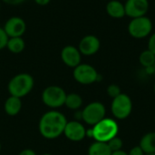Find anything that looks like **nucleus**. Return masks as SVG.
Masks as SVG:
<instances>
[{"label":"nucleus","mask_w":155,"mask_h":155,"mask_svg":"<svg viewBox=\"0 0 155 155\" xmlns=\"http://www.w3.org/2000/svg\"><path fill=\"white\" fill-rule=\"evenodd\" d=\"M35 85V80L29 73H18L14 76L7 84V90L10 96L24 98L28 95Z\"/></svg>","instance_id":"obj_2"},{"label":"nucleus","mask_w":155,"mask_h":155,"mask_svg":"<svg viewBox=\"0 0 155 155\" xmlns=\"http://www.w3.org/2000/svg\"><path fill=\"white\" fill-rule=\"evenodd\" d=\"M2 1L9 5H18L20 4L24 3L25 0H2Z\"/></svg>","instance_id":"obj_26"},{"label":"nucleus","mask_w":155,"mask_h":155,"mask_svg":"<svg viewBox=\"0 0 155 155\" xmlns=\"http://www.w3.org/2000/svg\"><path fill=\"white\" fill-rule=\"evenodd\" d=\"M101 47L100 39L94 35H86L79 42L78 49L84 56H93L96 54Z\"/></svg>","instance_id":"obj_12"},{"label":"nucleus","mask_w":155,"mask_h":155,"mask_svg":"<svg viewBox=\"0 0 155 155\" xmlns=\"http://www.w3.org/2000/svg\"><path fill=\"white\" fill-rule=\"evenodd\" d=\"M106 12L113 18H122L125 16L124 5L119 0H111L106 5Z\"/></svg>","instance_id":"obj_15"},{"label":"nucleus","mask_w":155,"mask_h":155,"mask_svg":"<svg viewBox=\"0 0 155 155\" xmlns=\"http://www.w3.org/2000/svg\"><path fill=\"white\" fill-rule=\"evenodd\" d=\"M148 49L155 55V33L152 34L148 41Z\"/></svg>","instance_id":"obj_24"},{"label":"nucleus","mask_w":155,"mask_h":155,"mask_svg":"<svg viewBox=\"0 0 155 155\" xmlns=\"http://www.w3.org/2000/svg\"><path fill=\"white\" fill-rule=\"evenodd\" d=\"M106 92H107V95H108L110 98H112V99L116 98L117 96H119V95L122 93L121 88H120V86H118L117 84H110V85L107 87Z\"/></svg>","instance_id":"obj_22"},{"label":"nucleus","mask_w":155,"mask_h":155,"mask_svg":"<svg viewBox=\"0 0 155 155\" xmlns=\"http://www.w3.org/2000/svg\"><path fill=\"white\" fill-rule=\"evenodd\" d=\"M6 48L11 53L19 54L24 51L25 48V43L22 37H9Z\"/></svg>","instance_id":"obj_18"},{"label":"nucleus","mask_w":155,"mask_h":155,"mask_svg":"<svg viewBox=\"0 0 155 155\" xmlns=\"http://www.w3.org/2000/svg\"><path fill=\"white\" fill-rule=\"evenodd\" d=\"M66 117L58 111H49L44 113L39 121L40 134L48 140H54L64 134L67 123Z\"/></svg>","instance_id":"obj_1"},{"label":"nucleus","mask_w":155,"mask_h":155,"mask_svg":"<svg viewBox=\"0 0 155 155\" xmlns=\"http://www.w3.org/2000/svg\"><path fill=\"white\" fill-rule=\"evenodd\" d=\"M153 72H155V63H154V65L153 66Z\"/></svg>","instance_id":"obj_30"},{"label":"nucleus","mask_w":155,"mask_h":155,"mask_svg":"<svg viewBox=\"0 0 155 155\" xmlns=\"http://www.w3.org/2000/svg\"><path fill=\"white\" fill-rule=\"evenodd\" d=\"M8 39H9V37L5 34L4 28L3 27H0V50H2L5 48H6Z\"/></svg>","instance_id":"obj_23"},{"label":"nucleus","mask_w":155,"mask_h":155,"mask_svg":"<svg viewBox=\"0 0 155 155\" xmlns=\"http://www.w3.org/2000/svg\"><path fill=\"white\" fill-rule=\"evenodd\" d=\"M125 16L133 18L144 16L149 10L148 0H126L124 4Z\"/></svg>","instance_id":"obj_10"},{"label":"nucleus","mask_w":155,"mask_h":155,"mask_svg":"<svg viewBox=\"0 0 155 155\" xmlns=\"http://www.w3.org/2000/svg\"><path fill=\"white\" fill-rule=\"evenodd\" d=\"M139 146L145 154L155 153V132L145 133L140 140Z\"/></svg>","instance_id":"obj_16"},{"label":"nucleus","mask_w":155,"mask_h":155,"mask_svg":"<svg viewBox=\"0 0 155 155\" xmlns=\"http://www.w3.org/2000/svg\"><path fill=\"white\" fill-rule=\"evenodd\" d=\"M128 155H145V153H143V151L141 149V147L139 145L133 147L130 152L128 153Z\"/></svg>","instance_id":"obj_25"},{"label":"nucleus","mask_w":155,"mask_h":155,"mask_svg":"<svg viewBox=\"0 0 155 155\" xmlns=\"http://www.w3.org/2000/svg\"><path fill=\"white\" fill-rule=\"evenodd\" d=\"M64 105L72 111L79 110L83 105V99L77 93H69L66 95Z\"/></svg>","instance_id":"obj_19"},{"label":"nucleus","mask_w":155,"mask_h":155,"mask_svg":"<svg viewBox=\"0 0 155 155\" xmlns=\"http://www.w3.org/2000/svg\"><path fill=\"white\" fill-rule=\"evenodd\" d=\"M82 120L88 125L94 126L105 118L106 109L100 101H93L87 104L81 111Z\"/></svg>","instance_id":"obj_7"},{"label":"nucleus","mask_w":155,"mask_h":155,"mask_svg":"<svg viewBox=\"0 0 155 155\" xmlns=\"http://www.w3.org/2000/svg\"><path fill=\"white\" fill-rule=\"evenodd\" d=\"M22 110V100L20 98L9 96L4 103V111L9 116L17 115Z\"/></svg>","instance_id":"obj_14"},{"label":"nucleus","mask_w":155,"mask_h":155,"mask_svg":"<svg viewBox=\"0 0 155 155\" xmlns=\"http://www.w3.org/2000/svg\"><path fill=\"white\" fill-rule=\"evenodd\" d=\"M93 139L95 142L108 143L113 138L116 137L119 132L118 123L114 119L104 118L92 128Z\"/></svg>","instance_id":"obj_3"},{"label":"nucleus","mask_w":155,"mask_h":155,"mask_svg":"<svg viewBox=\"0 0 155 155\" xmlns=\"http://www.w3.org/2000/svg\"><path fill=\"white\" fill-rule=\"evenodd\" d=\"M153 91H154V93H155V82H154V85H153Z\"/></svg>","instance_id":"obj_32"},{"label":"nucleus","mask_w":155,"mask_h":155,"mask_svg":"<svg viewBox=\"0 0 155 155\" xmlns=\"http://www.w3.org/2000/svg\"><path fill=\"white\" fill-rule=\"evenodd\" d=\"M66 95L67 93L63 88L52 85L46 87L43 90L41 99L45 106L54 110L64 105Z\"/></svg>","instance_id":"obj_4"},{"label":"nucleus","mask_w":155,"mask_h":155,"mask_svg":"<svg viewBox=\"0 0 155 155\" xmlns=\"http://www.w3.org/2000/svg\"><path fill=\"white\" fill-rule=\"evenodd\" d=\"M64 136L71 142L78 143L86 137L85 127L78 121L67 122L64 131Z\"/></svg>","instance_id":"obj_11"},{"label":"nucleus","mask_w":155,"mask_h":155,"mask_svg":"<svg viewBox=\"0 0 155 155\" xmlns=\"http://www.w3.org/2000/svg\"><path fill=\"white\" fill-rule=\"evenodd\" d=\"M154 6H155V1H154Z\"/></svg>","instance_id":"obj_35"},{"label":"nucleus","mask_w":155,"mask_h":155,"mask_svg":"<svg viewBox=\"0 0 155 155\" xmlns=\"http://www.w3.org/2000/svg\"><path fill=\"white\" fill-rule=\"evenodd\" d=\"M154 122H155V116H154Z\"/></svg>","instance_id":"obj_36"},{"label":"nucleus","mask_w":155,"mask_h":155,"mask_svg":"<svg viewBox=\"0 0 155 155\" xmlns=\"http://www.w3.org/2000/svg\"><path fill=\"white\" fill-rule=\"evenodd\" d=\"M139 62L145 69L152 68L155 63V55L147 48L146 50H143L140 54Z\"/></svg>","instance_id":"obj_20"},{"label":"nucleus","mask_w":155,"mask_h":155,"mask_svg":"<svg viewBox=\"0 0 155 155\" xmlns=\"http://www.w3.org/2000/svg\"><path fill=\"white\" fill-rule=\"evenodd\" d=\"M4 30L8 37H22L26 30V24L20 16H12L4 25Z\"/></svg>","instance_id":"obj_9"},{"label":"nucleus","mask_w":155,"mask_h":155,"mask_svg":"<svg viewBox=\"0 0 155 155\" xmlns=\"http://www.w3.org/2000/svg\"><path fill=\"white\" fill-rule=\"evenodd\" d=\"M41 155H53V154H51V153H44V154H41Z\"/></svg>","instance_id":"obj_31"},{"label":"nucleus","mask_w":155,"mask_h":155,"mask_svg":"<svg viewBox=\"0 0 155 155\" xmlns=\"http://www.w3.org/2000/svg\"><path fill=\"white\" fill-rule=\"evenodd\" d=\"M61 59L64 65L69 68L74 69L81 64L82 54L80 53L78 48L68 45L63 48L61 51Z\"/></svg>","instance_id":"obj_13"},{"label":"nucleus","mask_w":155,"mask_h":155,"mask_svg":"<svg viewBox=\"0 0 155 155\" xmlns=\"http://www.w3.org/2000/svg\"><path fill=\"white\" fill-rule=\"evenodd\" d=\"M1 148H2V147H1V143H0V152H1Z\"/></svg>","instance_id":"obj_33"},{"label":"nucleus","mask_w":155,"mask_h":155,"mask_svg":"<svg viewBox=\"0 0 155 155\" xmlns=\"http://www.w3.org/2000/svg\"><path fill=\"white\" fill-rule=\"evenodd\" d=\"M112 151L110 150L106 143L94 142L88 148V155H111Z\"/></svg>","instance_id":"obj_17"},{"label":"nucleus","mask_w":155,"mask_h":155,"mask_svg":"<svg viewBox=\"0 0 155 155\" xmlns=\"http://www.w3.org/2000/svg\"><path fill=\"white\" fill-rule=\"evenodd\" d=\"M74 79L82 85H91L99 80V74L94 67L90 64L81 63L74 69Z\"/></svg>","instance_id":"obj_8"},{"label":"nucleus","mask_w":155,"mask_h":155,"mask_svg":"<svg viewBox=\"0 0 155 155\" xmlns=\"http://www.w3.org/2000/svg\"><path fill=\"white\" fill-rule=\"evenodd\" d=\"M110 150L112 151V153L114 152H117V151H121L123 150V146H124V143H123V140L119 137H114L113 138L112 140H110L108 143H107Z\"/></svg>","instance_id":"obj_21"},{"label":"nucleus","mask_w":155,"mask_h":155,"mask_svg":"<svg viewBox=\"0 0 155 155\" xmlns=\"http://www.w3.org/2000/svg\"><path fill=\"white\" fill-rule=\"evenodd\" d=\"M18 155H37L35 153V152L32 149H24L23 151H21Z\"/></svg>","instance_id":"obj_27"},{"label":"nucleus","mask_w":155,"mask_h":155,"mask_svg":"<svg viewBox=\"0 0 155 155\" xmlns=\"http://www.w3.org/2000/svg\"><path fill=\"white\" fill-rule=\"evenodd\" d=\"M128 32L131 37L136 39L147 37L153 30V22L148 16L133 18L128 24Z\"/></svg>","instance_id":"obj_6"},{"label":"nucleus","mask_w":155,"mask_h":155,"mask_svg":"<svg viewBox=\"0 0 155 155\" xmlns=\"http://www.w3.org/2000/svg\"><path fill=\"white\" fill-rule=\"evenodd\" d=\"M111 155H128V153H126V152L121 150V151H117V152L112 153V154Z\"/></svg>","instance_id":"obj_29"},{"label":"nucleus","mask_w":155,"mask_h":155,"mask_svg":"<svg viewBox=\"0 0 155 155\" xmlns=\"http://www.w3.org/2000/svg\"><path fill=\"white\" fill-rule=\"evenodd\" d=\"M38 5H41V6H44V5H47L51 0H34Z\"/></svg>","instance_id":"obj_28"},{"label":"nucleus","mask_w":155,"mask_h":155,"mask_svg":"<svg viewBox=\"0 0 155 155\" xmlns=\"http://www.w3.org/2000/svg\"><path fill=\"white\" fill-rule=\"evenodd\" d=\"M111 111L117 120L124 121L127 119L133 111V100L130 96L122 92L119 96L113 99Z\"/></svg>","instance_id":"obj_5"},{"label":"nucleus","mask_w":155,"mask_h":155,"mask_svg":"<svg viewBox=\"0 0 155 155\" xmlns=\"http://www.w3.org/2000/svg\"><path fill=\"white\" fill-rule=\"evenodd\" d=\"M145 155H155V153H152V154H145Z\"/></svg>","instance_id":"obj_34"}]
</instances>
